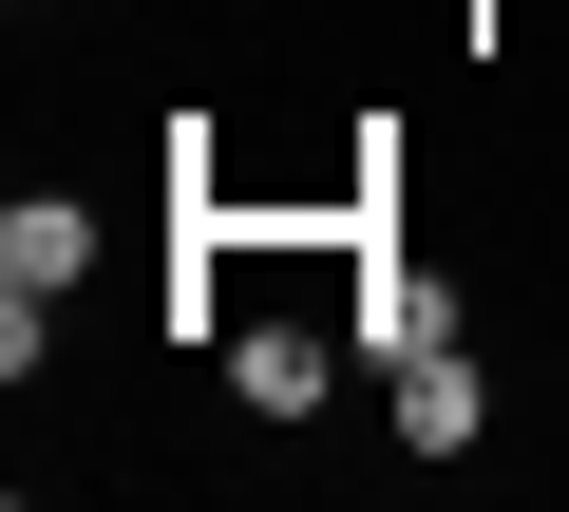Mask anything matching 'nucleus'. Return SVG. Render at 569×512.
Here are the masks:
<instances>
[{"mask_svg":"<svg viewBox=\"0 0 569 512\" xmlns=\"http://www.w3.org/2000/svg\"><path fill=\"white\" fill-rule=\"evenodd\" d=\"M342 342L399 380V361H437V342H456V285H437V267H399V247H361V304H342Z\"/></svg>","mask_w":569,"mask_h":512,"instance_id":"obj_1","label":"nucleus"},{"mask_svg":"<svg viewBox=\"0 0 569 512\" xmlns=\"http://www.w3.org/2000/svg\"><path fill=\"white\" fill-rule=\"evenodd\" d=\"M96 285V209L77 190H20V209H0V304H77Z\"/></svg>","mask_w":569,"mask_h":512,"instance_id":"obj_2","label":"nucleus"},{"mask_svg":"<svg viewBox=\"0 0 569 512\" xmlns=\"http://www.w3.org/2000/svg\"><path fill=\"white\" fill-rule=\"evenodd\" d=\"M228 399H247V418H323V399H342V342H323V323H228Z\"/></svg>","mask_w":569,"mask_h":512,"instance_id":"obj_3","label":"nucleus"},{"mask_svg":"<svg viewBox=\"0 0 569 512\" xmlns=\"http://www.w3.org/2000/svg\"><path fill=\"white\" fill-rule=\"evenodd\" d=\"M380 399H399V455H475V436H493V380H475V342H437V361H399Z\"/></svg>","mask_w":569,"mask_h":512,"instance_id":"obj_4","label":"nucleus"}]
</instances>
